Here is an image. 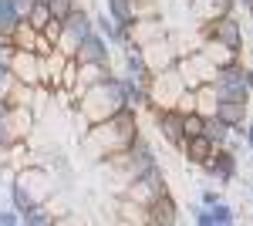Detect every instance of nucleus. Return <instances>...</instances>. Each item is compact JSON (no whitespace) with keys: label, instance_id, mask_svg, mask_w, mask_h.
Wrapping results in <instances>:
<instances>
[{"label":"nucleus","instance_id":"f257e3e1","mask_svg":"<svg viewBox=\"0 0 253 226\" xmlns=\"http://www.w3.org/2000/svg\"><path fill=\"white\" fill-rule=\"evenodd\" d=\"M138 135V118L135 112L122 108L105 122L88 125V132L81 135V152H88L91 159H108L115 152H125Z\"/></svg>","mask_w":253,"mask_h":226},{"label":"nucleus","instance_id":"f03ea898","mask_svg":"<svg viewBox=\"0 0 253 226\" xmlns=\"http://www.w3.org/2000/svg\"><path fill=\"white\" fill-rule=\"evenodd\" d=\"M125 108V91H122V81L118 78H108L101 85H91L78 94L75 101V112H78V125H81V135L88 132V125L95 122H105L112 118L115 112Z\"/></svg>","mask_w":253,"mask_h":226},{"label":"nucleus","instance_id":"7ed1b4c3","mask_svg":"<svg viewBox=\"0 0 253 226\" xmlns=\"http://www.w3.org/2000/svg\"><path fill=\"white\" fill-rule=\"evenodd\" d=\"M54 192V176L44 169V166H24V169L14 172L10 179V196H14V209L24 213L27 206H38V203H47Z\"/></svg>","mask_w":253,"mask_h":226},{"label":"nucleus","instance_id":"20e7f679","mask_svg":"<svg viewBox=\"0 0 253 226\" xmlns=\"http://www.w3.org/2000/svg\"><path fill=\"white\" fill-rule=\"evenodd\" d=\"M34 112L27 105H14L7 98H0V149H14L24 145L34 132Z\"/></svg>","mask_w":253,"mask_h":226},{"label":"nucleus","instance_id":"39448f33","mask_svg":"<svg viewBox=\"0 0 253 226\" xmlns=\"http://www.w3.org/2000/svg\"><path fill=\"white\" fill-rule=\"evenodd\" d=\"M186 91V81L179 75V68H166V71H156L149 78V108L152 112H166V108H175L179 94Z\"/></svg>","mask_w":253,"mask_h":226},{"label":"nucleus","instance_id":"423d86ee","mask_svg":"<svg viewBox=\"0 0 253 226\" xmlns=\"http://www.w3.org/2000/svg\"><path fill=\"white\" fill-rule=\"evenodd\" d=\"M162 192H166V179H162L159 166L145 169L142 176L128 179L125 186L118 189V196H122V199H132V203H138V206H145V209H149V203H152V199H159Z\"/></svg>","mask_w":253,"mask_h":226},{"label":"nucleus","instance_id":"0eeeda50","mask_svg":"<svg viewBox=\"0 0 253 226\" xmlns=\"http://www.w3.org/2000/svg\"><path fill=\"white\" fill-rule=\"evenodd\" d=\"M95 31V17L88 14V10H81V7H75L68 17H64V27H61V38H58V47L64 57H75V51H78V44L88 34Z\"/></svg>","mask_w":253,"mask_h":226},{"label":"nucleus","instance_id":"6e6552de","mask_svg":"<svg viewBox=\"0 0 253 226\" xmlns=\"http://www.w3.org/2000/svg\"><path fill=\"white\" fill-rule=\"evenodd\" d=\"M175 68H179V75H182V81H186V88H199V85H210V81H216V64L210 61V57L203 54V51H189V54H179V61H175Z\"/></svg>","mask_w":253,"mask_h":226},{"label":"nucleus","instance_id":"1a4fd4ad","mask_svg":"<svg viewBox=\"0 0 253 226\" xmlns=\"http://www.w3.org/2000/svg\"><path fill=\"white\" fill-rule=\"evenodd\" d=\"M142 47V54H145V61H149V71L156 75V71H166V68H172L175 61H179V54L182 51H175V44L166 34L156 41H149V44H138Z\"/></svg>","mask_w":253,"mask_h":226},{"label":"nucleus","instance_id":"9d476101","mask_svg":"<svg viewBox=\"0 0 253 226\" xmlns=\"http://www.w3.org/2000/svg\"><path fill=\"white\" fill-rule=\"evenodd\" d=\"M10 78L27 85V88H38L41 85V54L34 51H14L10 54Z\"/></svg>","mask_w":253,"mask_h":226},{"label":"nucleus","instance_id":"9b49d317","mask_svg":"<svg viewBox=\"0 0 253 226\" xmlns=\"http://www.w3.org/2000/svg\"><path fill=\"white\" fill-rule=\"evenodd\" d=\"M243 68V64H240ZM240 68H226V71H219L213 81V88L219 98H236V101H247L250 98V88H247V81H243V71Z\"/></svg>","mask_w":253,"mask_h":226},{"label":"nucleus","instance_id":"f8f14e48","mask_svg":"<svg viewBox=\"0 0 253 226\" xmlns=\"http://www.w3.org/2000/svg\"><path fill=\"white\" fill-rule=\"evenodd\" d=\"M108 78H115V71H112V61H84V64H78V85H75L71 98L78 101V94L84 91V88L101 85V81H108Z\"/></svg>","mask_w":253,"mask_h":226},{"label":"nucleus","instance_id":"ddd939ff","mask_svg":"<svg viewBox=\"0 0 253 226\" xmlns=\"http://www.w3.org/2000/svg\"><path fill=\"white\" fill-rule=\"evenodd\" d=\"M206 38L223 41L230 47H243V27H240V20L233 14H226V17H216L206 24Z\"/></svg>","mask_w":253,"mask_h":226},{"label":"nucleus","instance_id":"4468645a","mask_svg":"<svg viewBox=\"0 0 253 226\" xmlns=\"http://www.w3.org/2000/svg\"><path fill=\"white\" fill-rule=\"evenodd\" d=\"M199 51H203V54H206V57H210V61L216 64V71H226V68H240V47H230V44H223V41L206 38Z\"/></svg>","mask_w":253,"mask_h":226},{"label":"nucleus","instance_id":"2eb2a0df","mask_svg":"<svg viewBox=\"0 0 253 226\" xmlns=\"http://www.w3.org/2000/svg\"><path fill=\"white\" fill-rule=\"evenodd\" d=\"M203 169L210 172L216 182H230V179L236 176V155L230 149H223V145H216V152L203 162Z\"/></svg>","mask_w":253,"mask_h":226},{"label":"nucleus","instance_id":"dca6fc26","mask_svg":"<svg viewBox=\"0 0 253 226\" xmlns=\"http://www.w3.org/2000/svg\"><path fill=\"white\" fill-rule=\"evenodd\" d=\"M75 61H78V64H84V61H112V44L101 38L98 31H91V34L78 44Z\"/></svg>","mask_w":253,"mask_h":226},{"label":"nucleus","instance_id":"f3484780","mask_svg":"<svg viewBox=\"0 0 253 226\" xmlns=\"http://www.w3.org/2000/svg\"><path fill=\"white\" fill-rule=\"evenodd\" d=\"M156 115V129L159 135L169 142V145H182V115L175 112V108H166V112H152Z\"/></svg>","mask_w":253,"mask_h":226},{"label":"nucleus","instance_id":"a211bd4d","mask_svg":"<svg viewBox=\"0 0 253 226\" xmlns=\"http://www.w3.org/2000/svg\"><path fill=\"white\" fill-rule=\"evenodd\" d=\"M175 220H179V206H175V199L169 196V189H166L159 199H152V203H149V223H156V226H172Z\"/></svg>","mask_w":253,"mask_h":226},{"label":"nucleus","instance_id":"6ab92c4d","mask_svg":"<svg viewBox=\"0 0 253 226\" xmlns=\"http://www.w3.org/2000/svg\"><path fill=\"white\" fill-rule=\"evenodd\" d=\"M64 61H68V57L61 54L58 47H54L51 54H44V57H41V85H44V88H51V91H54V88H61Z\"/></svg>","mask_w":253,"mask_h":226},{"label":"nucleus","instance_id":"aec40b11","mask_svg":"<svg viewBox=\"0 0 253 226\" xmlns=\"http://www.w3.org/2000/svg\"><path fill=\"white\" fill-rule=\"evenodd\" d=\"M122 81V91H125V108L128 112H142L149 108V85L145 81H135V78H118Z\"/></svg>","mask_w":253,"mask_h":226},{"label":"nucleus","instance_id":"412c9836","mask_svg":"<svg viewBox=\"0 0 253 226\" xmlns=\"http://www.w3.org/2000/svg\"><path fill=\"white\" fill-rule=\"evenodd\" d=\"M125 71H128V78L145 81V85H149V78H152L149 61H145V54H142V47H138L135 41H128V44H125Z\"/></svg>","mask_w":253,"mask_h":226},{"label":"nucleus","instance_id":"4be33fe9","mask_svg":"<svg viewBox=\"0 0 253 226\" xmlns=\"http://www.w3.org/2000/svg\"><path fill=\"white\" fill-rule=\"evenodd\" d=\"M213 115H216V118H223L230 129H243V122H247V101H236V98H219Z\"/></svg>","mask_w":253,"mask_h":226},{"label":"nucleus","instance_id":"5701e85b","mask_svg":"<svg viewBox=\"0 0 253 226\" xmlns=\"http://www.w3.org/2000/svg\"><path fill=\"white\" fill-rule=\"evenodd\" d=\"M179 149H182V155H186V162H193V166H203V162H206V159H210V155L216 152V145L210 142V138H206V135H193V138H186Z\"/></svg>","mask_w":253,"mask_h":226},{"label":"nucleus","instance_id":"b1692460","mask_svg":"<svg viewBox=\"0 0 253 226\" xmlns=\"http://www.w3.org/2000/svg\"><path fill=\"white\" fill-rule=\"evenodd\" d=\"M189 7H193V14L203 20V24H210V20H216V17L233 14L236 0H203V3H189Z\"/></svg>","mask_w":253,"mask_h":226},{"label":"nucleus","instance_id":"393cba45","mask_svg":"<svg viewBox=\"0 0 253 226\" xmlns=\"http://www.w3.org/2000/svg\"><path fill=\"white\" fill-rule=\"evenodd\" d=\"M108 17L115 20L122 31H128V27H132V24L138 20L135 0H108Z\"/></svg>","mask_w":253,"mask_h":226},{"label":"nucleus","instance_id":"a878e982","mask_svg":"<svg viewBox=\"0 0 253 226\" xmlns=\"http://www.w3.org/2000/svg\"><path fill=\"white\" fill-rule=\"evenodd\" d=\"M203 135L213 142V145H226L230 142V135H233V129L223 122V118H216V115H206V125H203Z\"/></svg>","mask_w":253,"mask_h":226},{"label":"nucleus","instance_id":"bb28decb","mask_svg":"<svg viewBox=\"0 0 253 226\" xmlns=\"http://www.w3.org/2000/svg\"><path fill=\"white\" fill-rule=\"evenodd\" d=\"M20 223L24 226H51V223H58V216L47 209V203H38V206H27L20 213Z\"/></svg>","mask_w":253,"mask_h":226},{"label":"nucleus","instance_id":"cd10ccee","mask_svg":"<svg viewBox=\"0 0 253 226\" xmlns=\"http://www.w3.org/2000/svg\"><path fill=\"white\" fill-rule=\"evenodd\" d=\"M38 34L41 31H34L27 20H20L17 27L10 31V41H14V51H34V44H38Z\"/></svg>","mask_w":253,"mask_h":226},{"label":"nucleus","instance_id":"c85d7f7f","mask_svg":"<svg viewBox=\"0 0 253 226\" xmlns=\"http://www.w3.org/2000/svg\"><path fill=\"white\" fill-rule=\"evenodd\" d=\"M24 20H27V24H31L34 31H44V27L51 24V7H47V0H34Z\"/></svg>","mask_w":253,"mask_h":226},{"label":"nucleus","instance_id":"c756f323","mask_svg":"<svg viewBox=\"0 0 253 226\" xmlns=\"http://www.w3.org/2000/svg\"><path fill=\"white\" fill-rule=\"evenodd\" d=\"M203 125H206V115L203 112H186L182 115V142L193 138V135H203Z\"/></svg>","mask_w":253,"mask_h":226},{"label":"nucleus","instance_id":"7c9ffc66","mask_svg":"<svg viewBox=\"0 0 253 226\" xmlns=\"http://www.w3.org/2000/svg\"><path fill=\"white\" fill-rule=\"evenodd\" d=\"M20 20H24V17L17 14V7H14L10 0H0V31H7V34H10Z\"/></svg>","mask_w":253,"mask_h":226},{"label":"nucleus","instance_id":"2f4dec72","mask_svg":"<svg viewBox=\"0 0 253 226\" xmlns=\"http://www.w3.org/2000/svg\"><path fill=\"white\" fill-rule=\"evenodd\" d=\"M210 216H213V226H233V223H236V213H233L230 206H226L223 199L210 206Z\"/></svg>","mask_w":253,"mask_h":226},{"label":"nucleus","instance_id":"473e14b6","mask_svg":"<svg viewBox=\"0 0 253 226\" xmlns=\"http://www.w3.org/2000/svg\"><path fill=\"white\" fill-rule=\"evenodd\" d=\"M75 85H78V61L68 57L64 61V75H61V88L64 91H75Z\"/></svg>","mask_w":253,"mask_h":226},{"label":"nucleus","instance_id":"72a5a7b5","mask_svg":"<svg viewBox=\"0 0 253 226\" xmlns=\"http://www.w3.org/2000/svg\"><path fill=\"white\" fill-rule=\"evenodd\" d=\"M47 7H51V17H58V20H64L78 3L75 0H47Z\"/></svg>","mask_w":253,"mask_h":226},{"label":"nucleus","instance_id":"f704fd0d","mask_svg":"<svg viewBox=\"0 0 253 226\" xmlns=\"http://www.w3.org/2000/svg\"><path fill=\"white\" fill-rule=\"evenodd\" d=\"M61 27H64V20L51 17V24H47V27H44V31H41V34H44V38L51 41V44H58V38H61Z\"/></svg>","mask_w":253,"mask_h":226},{"label":"nucleus","instance_id":"c9c22d12","mask_svg":"<svg viewBox=\"0 0 253 226\" xmlns=\"http://www.w3.org/2000/svg\"><path fill=\"white\" fill-rule=\"evenodd\" d=\"M0 226H20V213L17 209H0Z\"/></svg>","mask_w":253,"mask_h":226},{"label":"nucleus","instance_id":"e433bc0d","mask_svg":"<svg viewBox=\"0 0 253 226\" xmlns=\"http://www.w3.org/2000/svg\"><path fill=\"white\" fill-rule=\"evenodd\" d=\"M51 51H54V44H51V41L44 38V34H38V44H34V54H51Z\"/></svg>","mask_w":253,"mask_h":226},{"label":"nucleus","instance_id":"4c0bfd02","mask_svg":"<svg viewBox=\"0 0 253 226\" xmlns=\"http://www.w3.org/2000/svg\"><path fill=\"white\" fill-rule=\"evenodd\" d=\"M10 85H14V78H10V68H0V94L10 91Z\"/></svg>","mask_w":253,"mask_h":226},{"label":"nucleus","instance_id":"58836bf2","mask_svg":"<svg viewBox=\"0 0 253 226\" xmlns=\"http://www.w3.org/2000/svg\"><path fill=\"white\" fill-rule=\"evenodd\" d=\"M199 203H203V206H213V203H219V192H216V189H203Z\"/></svg>","mask_w":253,"mask_h":226},{"label":"nucleus","instance_id":"ea45409f","mask_svg":"<svg viewBox=\"0 0 253 226\" xmlns=\"http://www.w3.org/2000/svg\"><path fill=\"white\" fill-rule=\"evenodd\" d=\"M10 3L17 7V14H20V17H27V10H31V3H34V0H10Z\"/></svg>","mask_w":253,"mask_h":226},{"label":"nucleus","instance_id":"a19ab883","mask_svg":"<svg viewBox=\"0 0 253 226\" xmlns=\"http://www.w3.org/2000/svg\"><path fill=\"white\" fill-rule=\"evenodd\" d=\"M240 71H243V81H247V88L253 91V68H240Z\"/></svg>","mask_w":253,"mask_h":226},{"label":"nucleus","instance_id":"79ce46f5","mask_svg":"<svg viewBox=\"0 0 253 226\" xmlns=\"http://www.w3.org/2000/svg\"><path fill=\"white\" fill-rule=\"evenodd\" d=\"M0 47H14V41H10V34H7V31H0Z\"/></svg>","mask_w":253,"mask_h":226},{"label":"nucleus","instance_id":"37998d69","mask_svg":"<svg viewBox=\"0 0 253 226\" xmlns=\"http://www.w3.org/2000/svg\"><path fill=\"white\" fill-rule=\"evenodd\" d=\"M247 145H250V149H253V122H250V125H247Z\"/></svg>","mask_w":253,"mask_h":226},{"label":"nucleus","instance_id":"c03bdc74","mask_svg":"<svg viewBox=\"0 0 253 226\" xmlns=\"http://www.w3.org/2000/svg\"><path fill=\"white\" fill-rule=\"evenodd\" d=\"M189 3H203V0H189Z\"/></svg>","mask_w":253,"mask_h":226},{"label":"nucleus","instance_id":"a18cd8bd","mask_svg":"<svg viewBox=\"0 0 253 226\" xmlns=\"http://www.w3.org/2000/svg\"><path fill=\"white\" fill-rule=\"evenodd\" d=\"M250 196H253V186H250Z\"/></svg>","mask_w":253,"mask_h":226}]
</instances>
